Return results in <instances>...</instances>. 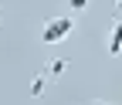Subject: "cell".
<instances>
[{"label": "cell", "mask_w": 122, "mask_h": 105, "mask_svg": "<svg viewBox=\"0 0 122 105\" xmlns=\"http://www.w3.org/2000/svg\"><path fill=\"white\" fill-rule=\"evenodd\" d=\"M0 24H4V14H0Z\"/></svg>", "instance_id": "52a82bcc"}, {"label": "cell", "mask_w": 122, "mask_h": 105, "mask_svg": "<svg viewBox=\"0 0 122 105\" xmlns=\"http://www.w3.org/2000/svg\"><path fill=\"white\" fill-rule=\"evenodd\" d=\"M115 20H122V0H115Z\"/></svg>", "instance_id": "8992f818"}, {"label": "cell", "mask_w": 122, "mask_h": 105, "mask_svg": "<svg viewBox=\"0 0 122 105\" xmlns=\"http://www.w3.org/2000/svg\"><path fill=\"white\" fill-rule=\"evenodd\" d=\"M109 54L112 58H122V20H115L112 31H109Z\"/></svg>", "instance_id": "7a4b0ae2"}, {"label": "cell", "mask_w": 122, "mask_h": 105, "mask_svg": "<svg viewBox=\"0 0 122 105\" xmlns=\"http://www.w3.org/2000/svg\"><path fill=\"white\" fill-rule=\"evenodd\" d=\"M48 85H51V78H48V75H34V81H30V95H34V98H41L44 92H48Z\"/></svg>", "instance_id": "277c9868"}, {"label": "cell", "mask_w": 122, "mask_h": 105, "mask_svg": "<svg viewBox=\"0 0 122 105\" xmlns=\"http://www.w3.org/2000/svg\"><path fill=\"white\" fill-rule=\"evenodd\" d=\"M65 71H68V58H54V61H48V68H44V75H48L51 81H58Z\"/></svg>", "instance_id": "3957f363"}, {"label": "cell", "mask_w": 122, "mask_h": 105, "mask_svg": "<svg viewBox=\"0 0 122 105\" xmlns=\"http://www.w3.org/2000/svg\"><path fill=\"white\" fill-rule=\"evenodd\" d=\"M75 34V20L71 17H51V20H44L41 24V44H61V41H68Z\"/></svg>", "instance_id": "6da1fadb"}, {"label": "cell", "mask_w": 122, "mask_h": 105, "mask_svg": "<svg viewBox=\"0 0 122 105\" xmlns=\"http://www.w3.org/2000/svg\"><path fill=\"white\" fill-rule=\"evenodd\" d=\"M95 105H105V102H95Z\"/></svg>", "instance_id": "ba28073f"}, {"label": "cell", "mask_w": 122, "mask_h": 105, "mask_svg": "<svg viewBox=\"0 0 122 105\" xmlns=\"http://www.w3.org/2000/svg\"><path fill=\"white\" fill-rule=\"evenodd\" d=\"M88 4H92V0H68V7H71L75 14H81V10H88Z\"/></svg>", "instance_id": "5b68a950"}]
</instances>
